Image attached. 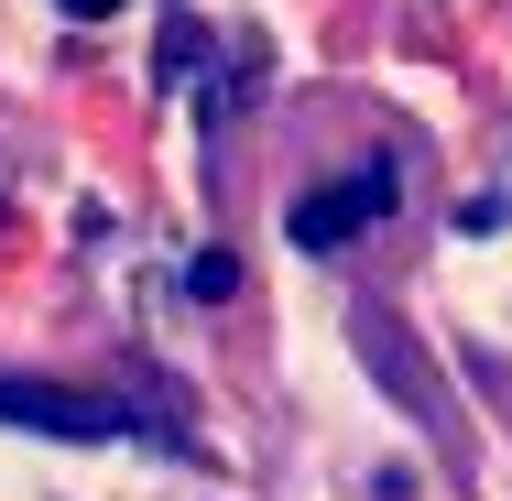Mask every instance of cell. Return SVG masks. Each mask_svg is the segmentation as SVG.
<instances>
[{
    "mask_svg": "<svg viewBox=\"0 0 512 501\" xmlns=\"http://www.w3.org/2000/svg\"><path fill=\"white\" fill-rule=\"evenodd\" d=\"M0 425L66 436V447H164V458H186V436L164 414H142L120 393H66V382H0Z\"/></svg>",
    "mask_w": 512,
    "mask_h": 501,
    "instance_id": "6da1fadb",
    "label": "cell"
},
{
    "mask_svg": "<svg viewBox=\"0 0 512 501\" xmlns=\"http://www.w3.org/2000/svg\"><path fill=\"white\" fill-rule=\"evenodd\" d=\"M393 207H404V164H393V153H360L338 186H316V197L295 207V251H338V240L382 229Z\"/></svg>",
    "mask_w": 512,
    "mask_h": 501,
    "instance_id": "7a4b0ae2",
    "label": "cell"
},
{
    "mask_svg": "<svg viewBox=\"0 0 512 501\" xmlns=\"http://www.w3.org/2000/svg\"><path fill=\"white\" fill-rule=\"evenodd\" d=\"M186 66H207V33L197 11H164V88H186Z\"/></svg>",
    "mask_w": 512,
    "mask_h": 501,
    "instance_id": "3957f363",
    "label": "cell"
},
{
    "mask_svg": "<svg viewBox=\"0 0 512 501\" xmlns=\"http://www.w3.org/2000/svg\"><path fill=\"white\" fill-rule=\"evenodd\" d=\"M229 284H240V273H229V251H197V262H186V295H197V305H218Z\"/></svg>",
    "mask_w": 512,
    "mask_h": 501,
    "instance_id": "277c9868",
    "label": "cell"
},
{
    "mask_svg": "<svg viewBox=\"0 0 512 501\" xmlns=\"http://www.w3.org/2000/svg\"><path fill=\"white\" fill-rule=\"evenodd\" d=\"M55 11H66V22H109L120 0H55Z\"/></svg>",
    "mask_w": 512,
    "mask_h": 501,
    "instance_id": "5b68a950",
    "label": "cell"
}]
</instances>
